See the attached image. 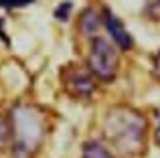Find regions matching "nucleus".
<instances>
[{
    "label": "nucleus",
    "instance_id": "nucleus-2",
    "mask_svg": "<svg viewBox=\"0 0 160 158\" xmlns=\"http://www.w3.org/2000/svg\"><path fill=\"white\" fill-rule=\"evenodd\" d=\"M43 118L37 110L28 106H18L12 111V134H14V152L31 154L39 148L43 140Z\"/></svg>",
    "mask_w": 160,
    "mask_h": 158
},
{
    "label": "nucleus",
    "instance_id": "nucleus-7",
    "mask_svg": "<svg viewBox=\"0 0 160 158\" xmlns=\"http://www.w3.org/2000/svg\"><path fill=\"white\" fill-rule=\"evenodd\" d=\"M81 152H83V156H99V158L109 156V150L99 142V140H89V142H85Z\"/></svg>",
    "mask_w": 160,
    "mask_h": 158
},
{
    "label": "nucleus",
    "instance_id": "nucleus-11",
    "mask_svg": "<svg viewBox=\"0 0 160 158\" xmlns=\"http://www.w3.org/2000/svg\"><path fill=\"white\" fill-rule=\"evenodd\" d=\"M152 75L160 81V53L154 57V69H152Z\"/></svg>",
    "mask_w": 160,
    "mask_h": 158
},
{
    "label": "nucleus",
    "instance_id": "nucleus-4",
    "mask_svg": "<svg viewBox=\"0 0 160 158\" xmlns=\"http://www.w3.org/2000/svg\"><path fill=\"white\" fill-rule=\"evenodd\" d=\"M63 85H65L67 93H71L73 97H79V99H87L95 91V83L89 73L81 71V69H73V67H69L65 71Z\"/></svg>",
    "mask_w": 160,
    "mask_h": 158
},
{
    "label": "nucleus",
    "instance_id": "nucleus-8",
    "mask_svg": "<svg viewBox=\"0 0 160 158\" xmlns=\"http://www.w3.org/2000/svg\"><path fill=\"white\" fill-rule=\"evenodd\" d=\"M71 8H73V4L67 0V2H63V4H59L57 8H55V18L57 20H69V14H71Z\"/></svg>",
    "mask_w": 160,
    "mask_h": 158
},
{
    "label": "nucleus",
    "instance_id": "nucleus-3",
    "mask_svg": "<svg viewBox=\"0 0 160 158\" xmlns=\"http://www.w3.org/2000/svg\"><path fill=\"white\" fill-rule=\"evenodd\" d=\"M118 51L106 39H95L89 49V71L102 81H112L118 73Z\"/></svg>",
    "mask_w": 160,
    "mask_h": 158
},
{
    "label": "nucleus",
    "instance_id": "nucleus-13",
    "mask_svg": "<svg viewBox=\"0 0 160 158\" xmlns=\"http://www.w3.org/2000/svg\"><path fill=\"white\" fill-rule=\"evenodd\" d=\"M156 10H158V14H160V0H156Z\"/></svg>",
    "mask_w": 160,
    "mask_h": 158
},
{
    "label": "nucleus",
    "instance_id": "nucleus-12",
    "mask_svg": "<svg viewBox=\"0 0 160 158\" xmlns=\"http://www.w3.org/2000/svg\"><path fill=\"white\" fill-rule=\"evenodd\" d=\"M156 118H158V126H156V144H160V111H156Z\"/></svg>",
    "mask_w": 160,
    "mask_h": 158
},
{
    "label": "nucleus",
    "instance_id": "nucleus-5",
    "mask_svg": "<svg viewBox=\"0 0 160 158\" xmlns=\"http://www.w3.org/2000/svg\"><path fill=\"white\" fill-rule=\"evenodd\" d=\"M103 22H106V31L109 32L112 41H113V43H116L120 49H124V51H130V49L134 47V39L128 35L126 27H124V24H122L109 10L106 12V16H103Z\"/></svg>",
    "mask_w": 160,
    "mask_h": 158
},
{
    "label": "nucleus",
    "instance_id": "nucleus-10",
    "mask_svg": "<svg viewBox=\"0 0 160 158\" xmlns=\"http://www.w3.org/2000/svg\"><path fill=\"white\" fill-rule=\"evenodd\" d=\"M32 0H0V6L6 8H16V6H24V4H31Z\"/></svg>",
    "mask_w": 160,
    "mask_h": 158
},
{
    "label": "nucleus",
    "instance_id": "nucleus-1",
    "mask_svg": "<svg viewBox=\"0 0 160 158\" xmlns=\"http://www.w3.org/2000/svg\"><path fill=\"white\" fill-rule=\"evenodd\" d=\"M103 134L120 154H138L144 148L146 120L130 107H113L108 111Z\"/></svg>",
    "mask_w": 160,
    "mask_h": 158
},
{
    "label": "nucleus",
    "instance_id": "nucleus-9",
    "mask_svg": "<svg viewBox=\"0 0 160 158\" xmlns=\"http://www.w3.org/2000/svg\"><path fill=\"white\" fill-rule=\"evenodd\" d=\"M10 130H12V128L4 122V118L0 116V146H4V144L10 140Z\"/></svg>",
    "mask_w": 160,
    "mask_h": 158
},
{
    "label": "nucleus",
    "instance_id": "nucleus-6",
    "mask_svg": "<svg viewBox=\"0 0 160 158\" xmlns=\"http://www.w3.org/2000/svg\"><path fill=\"white\" fill-rule=\"evenodd\" d=\"M98 28H99V14L93 8H85L81 12V16H79V31L83 35L91 37V35L98 32Z\"/></svg>",
    "mask_w": 160,
    "mask_h": 158
}]
</instances>
